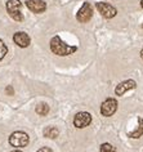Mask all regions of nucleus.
I'll return each mask as SVG.
<instances>
[{
  "mask_svg": "<svg viewBox=\"0 0 143 152\" xmlns=\"http://www.w3.org/2000/svg\"><path fill=\"white\" fill-rule=\"evenodd\" d=\"M116 110H117V102L114 98H107L101 106V113L106 117L112 116L116 112Z\"/></svg>",
  "mask_w": 143,
  "mask_h": 152,
  "instance_id": "4",
  "label": "nucleus"
},
{
  "mask_svg": "<svg viewBox=\"0 0 143 152\" xmlns=\"http://www.w3.org/2000/svg\"><path fill=\"white\" fill-rule=\"evenodd\" d=\"M36 152H53V151H52V148H49V147H41L40 150H37Z\"/></svg>",
  "mask_w": 143,
  "mask_h": 152,
  "instance_id": "16",
  "label": "nucleus"
},
{
  "mask_svg": "<svg viewBox=\"0 0 143 152\" xmlns=\"http://www.w3.org/2000/svg\"><path fill=\"white\" fill-rule=\"evenodd\" d=\"M135 86H137V84H135L134 80H125L116 86L115 93H116V96H123L125 92H128V90H130V89H134Z\"/></svg>",
  "mask_w": 143,
  "mask_h": 152,
  "instance_id": "10",
  "label": "nucleus"
},
{
  "mask_svg": "<svg viewBox=\"0 0 143 152\" xmlns=\"http://www.w3.org/2000/svg\"><path fill=\"white\" fill-rule=\"evenodd\" d=\"M50 50L57 56L65 57V56H70V54H72V53H75L77 50V48L70 47V45H67L59 36H54V37H52V40H50Z\"/></svg>",
  "mask_w": 143,
  "mask_h": 152,
  "instance_id": "1",
  "label": "nucleus"
},
{
  "mask_svg": "<svg viewBox=\"0 0 143 152\" xmlns=\"http://www.w3.org/2000/svg\"><path fill=\"white\" fill-rule=\"evenodd\" d=\"M58 134H59V132L55 126H47L44 129V137H47V138L55 139L58 137Z\"/></svg>",
  "mask_w": 143,
  "mask_h": 152,
  "instance_id": "11",
  "label": "nucleus"
},
{
  "mask_svg": "<svg viewBox=\"0 0 143 152\" xmlns=\"http://www.w3.org/2000/svg\"><path fill=\"white\" fill-rule=\"evenodd\" d=\"M141 57H142V59H143V48H142V50H141Z\"/></svg>",
  "mask_w": 143,
  "mask_h": 152,
  "instance_id": "18",
  "label": "nucleus"
},
{
  "mask_svg": "<svg viewBox=\"0 0 143 152\" xmlns=\"http://www.w3.org/2000/svg\"><path fill=\"white\" fill-rule=\"evenodd\" d=\"M5 90H7V93H8L9 96H13L14 90H13V88H12V86H10V85H9V86H7V89H5Z\"/></svg>",
  "mask_w": 143,
  "mask_h": 152,
  "instance_id": "17",
  "label": "nucleus"
},
{
  "mask_svg": "<svg viewBox=\"0 0 143 152\" xmlns=\"http://www.w3.org/2000/svg\"><path fill=\"white\" fill-rule=\"evenodd\" d=\"M12 152H22V151H18V150H16V151H12Z\"/></svg>",
  "mask_w": 143,
  "mask_h": 152,
  "instance_id": "19",
  "label": "nucleus"
},
{
  "mask_svg": "<svg viewBox=\"0 0 143 152\" xmlns=\"http://www.w3.org/2000/svg\"><path fill=\"white\" fill-rule=\"evenodd\" d=\"M142 27H143V25H142Z\"/></svg>",
  "mask_w": 143,
  "mask_h": 152,
  "instance_id": "21",
  "label": "nucleus"
},
{
  "mask_svg": "<svg viewBox=\"0 0 143 152\" xmlns=\"http://www.w3.org/2000/svg\"><path fill=\"white\" fill-rule=\"evenodd\" d=\"M36 113L40 116H45L48 115V112H49V106H48L47 103H39L36 106Z\"/></svg>",
  "mask_w": 143,
  "mask_h": 152,
  "instance_id": "13",
  "label": "nucleus"
},
{
  "mask_svg": "<svg viewBox=\"0 0 143 152\" xmlns=\"http://www.w3.org/2000/svg\"><path fill=\"white\" fill-rule=\"evenodd\" d=\"M90 123H92V115L85 111L76 113V116H75V119H74V125L79 129L86 128Z\"/></svg>",
  "mask_w": 143,
  "mask_h": 152,
  "instance_id": "5",
  "label": "nucleus"
},
{
  "mask_svg": "<svg viewBox=\"0 0 143 152\" xmlns=\"http://www.w3.org/2000/svg\"><path fill=\"white\" fill-rule=\"evenodd\" d=\"M128 135L131 137V138H139V137L143 135V119L142 117H138V128L133 133H129Z\"/></svg>",
  "mask_w": 143,
  "mask_h": 152,
  "instance_id": "12",
  "label": "nucleus"
},
{
  "mask_svg": "<svg viewBox=\"0 0 143 152\" xmlns=\"http://www.w3.org/2000/svg\"><path fill=\"white\" fill-rule=\"evenodd\" d=\"M7 52H8V48H7V45H5L4 41L0 39V61H1L7 56Z\"/></svg>",
  "mask_w": 143,
  "mask_h": 152,
  "instance_id": "15",
  "label": "nucleus"
},
{
  "mask_svg": "<svg viewBox=\"0 0 143 152\" xmlns=\"http://www.w3.org/2000/svg\"><path fill=\"white\" fill-rule=\"evenodd\" d=\"M93 16V8L92 5L89 4V3H84L82 7L80 9H79V12L76 14V18L79 22H81V23H85V22H88L90 18Z\"/></svg>",
  "mask_w": 143,
  "mask_h": 152,
  "instance_id": "6",
  "label": "nucleus"
},
{
  "mask_svg": "<svg viewBox=\"0 0 143 152\" xmlns=\"http://www.w3.org/2000/svg\"><path fill=\"white\" fill-rule=\"evenodd\" d=\"M101 152H117L116 148L110 143H103L101 146Z\"/></svg>",
  "mask_w": 143,
  "mask_h": 152,
  "instance_id": "14",
  "label": "nucleus"
},
{
  "mask_svg": "<svg viewBox=\"0 0 143 152\" xmlns=\"http://www.w3.org/2000/svg\"><path fill=\"white\" fill-rule=\"evenodd\" d=\"M141 5H142V8H143V0H142V1H141Z\"/></svg>",
  "mask_w": 143,
  "mask_h": 152,
  "instance_id": "20",
  "label": "nucleus"
},
{
  "mask_svg": "<svg viewBox=\"0 0 143 152\" xmlns=\"http://www.w3.org/2000/svg\"><path fill=\"white\" fill-rule=\"evenodd\" d=\"M26 7L34 13H43L47 9V4L43 1V0H25Z\"/></svg>",
  "mask_w": 143,
  "mask_h": 152,
  "instance_id": "8",
  "label": "nucleus"
},
{
  "mask_svg": "<svg viewBox=\"0 0 143 152\" xmlns=\"http://www.w3.org/2000/svg\"><path fill=\"white\" fill-rule=\"evenodd\" d=\"M22 3L20 0H8L7 1V12L9 13V16L13 18L14 21H23V16L21 13Z\"/></svg>",
  "mask_w": 143,
  "mask_h": 152,
  "instance_id": "2",
  "label": "nucleus"
},
{
  "mask_svg": "<svg viewBox=\"0 0 143 152\" xmlns=\"http://www.w3.org/2000/svg\"><path fill=\"white\" fill-rule=\"evenodd\" d=\"M28 142H30V138L25 132H14L9 137V143L13 147H18V148L26 147Z\"/></svg>",
  "mask_w": 143,
  "mask_h": 152,
  "instance_id": "3",
  "label": "nucleus"
},
{
  "mask_svg": "<svg viewBox=\"0 0 143 152\" xmlns=\"http://www.w3.org/2000/svg\"><path fill=\"white\" fill-rule=\"evenodd\" d=\"M97 9H98V12L102 14L104 18H114L116 16V13H117V10L116 8H114L112 5H110L108 3H97Z\"/></svg>",
  "mask_w": 143,
  "mask_h": 152,
  "instance_id": "7",
  "label": "nucleus"
},
{
  "mask_svg": "<svg viewBox=\"0 0 143 152\" xmlns=\"http://www.w3.org/2000/svg\"><path fill=\"white\" fill-rule=\"evenodd\" d=\"M13 40H14V43H16L18 47H21V48H27L28 45H30V36L27 35L26 32H16L14 34V36H13Z\"/></svg>",
  "mask_w": 143,
  "mask_h": 152,
  "instance_id": "9",
  "label": "nucleus"
}]
</instances>
